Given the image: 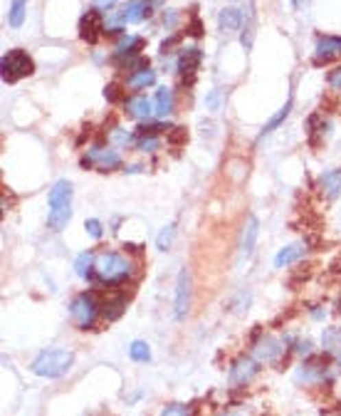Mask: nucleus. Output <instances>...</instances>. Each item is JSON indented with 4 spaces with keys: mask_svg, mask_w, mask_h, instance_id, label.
Segmentation results:
<instances>
[{
    "mask_svg": "<svg viewBox=\"0 0 341 416\" xmlns=\"http://www.w3.org/2000/svg\"><path fill=\"white\" fill-rule=\"evenodd\" d=\"M134 275V263L121 253H99L97 255V265H94V280L102 287H117L124 285L126 280Z\"/></svg>",
    "mask_w": 341,
    "mask_h": 416,
    "instance_id": "nucleus-1",
    "label": "nucleus"
},
{
    "mask_svg": "<svg viewBox=\"0 0 341 416\" xmlns=\"http://www.w3.org/2000/svg\"><path fill=\"white\" fill-rule=\"evenodd\" d=\"M72 196H75V188H72V181L67 179H60L47 193V204H50L47 228L55 230V233L64 230L72 221Z\"/></svg>",
    "mask_w": 341,
    "mask_h": 416,
    "instance_id": "nucleus-2",
    "label": "nucleus"
},
{
    "mask_svg": "<svg viewBox=\"0 0 341 416\" xmlns=\"http://www.w3.org/2000/svg\"><path fill=\"white\" fill-rule=\"evenodd\" d=\"M72 364H75V354L69 352V349L55 347V349H43L32 360L30 369L32 374H38L43 379H60L72 369Z\"/></svg>",
    "mask_w": 341,
    "mask_h": 416,
    "instance_id": "nucleus-3",
    "label": "nucleus"
},
{
    "mask_svg": "<svg viewBox=\"0 0 341 416\" xmlns=\"http://www.w3.org/2000/svg\"><path fill=\"white\" fill-rule=\"evenodd\" d=\"M0 69H3V82L13 85L23 77H30L35 72V63L25 50H8L0 60Z\"/></svg>",
    "mask_w": 341,
    "mask_h": 416,
    "instance_id": "nucleus-4",
    "label": "nucleus"
},
{
    "mask_svg": "<svg viewBox=\"0 0 341 416\" xmlns=\"http://www.w3.org/2000/svg\"><path fill=\"white\" fill-rule=\"evenodd\" d=\"M99 307L102 305H97L92 292H82L69 305V315H72V320H75V325L80 329H92L97 317H99Z\"/></svg>",
    "mask_w": 341,
    "mask_h": 416,
    "instance_id": "nucleus-5",
    "label": "nucleus"
},
{
    "mask_svg": "<svg viewBox=\"0 0 341 416\" xmlns=\"http://www.w3.org/2000/svg\"><path fill=\"white\" fill-rule=\"evenodd\" d=\"M82 166L92 168L97 166L99 171H112V168L121 166V156H119L117 149H106V146H92L87 151V156H82Z\"/></svg>",
    "mask_w": 341,
    "mask_h": 416,
    "instance_id": "nucleus-6",
    "label": "nucleus"
},
{
    "mask_svg": "<svg viewBox=\"0 0 341 416\" xmlns=\"http://www.w3.org/2000/svg\"><path fill=\"white\" fill-rule=\"evenodd\" d=\"M257 372H260L257 360H252V357H248V354H242V357H237V360L233 362V366H230L228 382H230L233 389H237V386L250 384V382L257 377Z\"/></svg>",
    "mask_w": 341,
    "mask_h": 416,
    "instance_id": "nucleus-7",
    "label": "nucleus"
},
{
    "mask_svg": "<svg viewBox=\"0 0 341 416\" xmlns=\"http://www.w3.org/2000/svg\"><path fill=\"white\" fill-rule=\"evenodd\" d=\"M191 298H193L191 270L180 267L178 278H176V320H186L188 310H191Z\"/></svg>",
    "mask_w": 341,
    "mask_h": 416,
    "instance_id": "nucleus-8",
    "label": "nucleus"
},
{
    "mask_svg": "<svg viewBox=\"0 0 341 416\" xmlns=\"http://www.w3.org/2000/svg\"><path fill=\"white\" fill-rule=\"evenodd\" d=\"M102 35H104V20H102L99 10H87L80 18V38L89 45H97Z\"/></svg>",
    "mask_w": 341,
    "mask_h": 416,
    "instance_id": "nucleus-9",
    "label": "nucleus"
},
{
    "mask_svg": "<svg viewBox=\"0 0 341 416\" xmlns=\"http://www.w3.org/2000/svg\"><path fill=\"white\" fill-rule=\"evenodd\" d=\"M336 57H341V38H336V35H324V38L316 40L311 63L327 65L331 63V60H336Z\"/></svg>",
    "mask_w": 341,
    "mask_h": 416,
    "instance_id": "nucleus-10",
    "label": "nucleus"
},
{
    "mask_svg": "<svg viewBox=\"0 0 341 416\" xmlns=\"http://www.w3.org/2000/svg\"><path fill=\"white\" fill-rule=\"evenodd\" d=\"M151 13H154V6L149 0H129L124 10L117 15V20L119 23H141V20L151 18Z\"/></svg>",
    "mask_w": 341,
    "mask_h": 416,
    "instance_id": "nucleus-11",
    "label": "nucleus"
},
{
    "mask_svg": "<svg viewBox=\"0 0 341 416\" xmlns=\"http://www.w3.org/2000/svg\"><path fill=\"white\" fill-rule=\"evenodd\" d=\"M200 63H203V52H200V47H196V45H191V47H183L178 55V63H176V69H178L183 77H196V69L200 67Z\"/></svg>",
    "mask_w": 341,
    "mask_h": 416,
    "instance_id": "nucleus-12",
    "label": "nucleus"
},
{
    "mask_svg": "<svg viewBox=\"0 0 341 416\" xmlns=\"http://www.w3.org/2000/svg\"><path fill=\"white\" fill-rule=\"evenodd\" d=\"M282 352H285L282 342L272 335L262 337V340L255 344V357H257L260 362H277L279 357H282Z\"/></svg>",
    "mask_w": 341,
    "mask_h": 416,
    "instance_id": "nucleus-13",
    "label": "nucleus"
},
{
    "mask_svg": "<svg viewBox=\"0 0 341 416\" xmlns=\"http://www.w3.org/2000/svg\"><path fill=\"white\" fill-rule=\"evenodd\" d=\"M304 255H307V243H304V241L292 243V245H285V248L274 255V267L285 270V267H290V265H294V263L302 261Z\"/></svg>",
    "mask_w": 341,
    "mask_h": 416,
    "instance_id": "nucleus-14",
    "label": "nucleus"
},
{
    "mask_svg": "<svg viewBox=\"0 0 341 416\" xmlns=\"http://www.w3.org/2000/svg\"><path fill=\"white\" fill-rule=\"evenodd\" d=\"M257 236H260V221H257V216L250 213L248 221H245V226H242V236H240V253L245 255V258L252 255Z\"/></svg>",
    "mask_w": 341,
    "mask_h": 416,
    "instance_id": "nucleus-15",
    "label": "nucleus"
},
{
    "mask_svg": "<svg viewBox=\"0 0 341 416\" xmlns=\"http://www.w3.org/2000/svg\"><path fill=\"white\" fill-rule=\"evenodd\" d=\"M124 112L129 114L131 119L143 122V119H149L151 114H154V105H151V100L146 94H134V97H129V100L124 102Z\"/></svg>",
    "mask_w": 341,
    "mask_h": 416,
    "instance_id": "nucleus-16",
    "label": "nucleus"
},
{
    "mask_svg": "<svg viewBox=\"0 0 341 416\" xmlns=\"http://www.w3.org/2000/svg\"><path fill=\"white\" fill-rule=\"evenodd\" d=\"M143 47V38H139V35H121L117 43V52H114V57H117V63H124V60H129V57L139 55V50Z\"/></svg>",
    "mask_w": 341,
    "mask_h": 416,
    "instance_id": "nucleus-17",
    "label": "nucleus"
},
{
    "mask_svg": "<svg viewBox=\"0 0 341 416\" xmlns=\"http://www.w3.org/2000/svg\"><path fill=\"white\" fill-rule=\"evenodd\" d=\"M319 191L327 196V199L334 201L341 193V168H329L319 176Z\"/></svg>",
    "mask_w": 341,
    "mask_h": 416,
    "instance_id": "nucleus-18",
    "label": "nucleus"
},
{
    "mask_svg": "<svg viewBox=\"0 0 341 416\" xmlns=\"http://www.w3.org/2000/svg\"><path fill=\"white\" fill-rule=\"evenodd\" d=\"M217 28H220V32H235L242 28V10H237L235 6H228L220 10V15H217Z\"/></svg>",
    "mask_w": 341,
    "mask_h": 416,
    "instance_id": "nucleus-19",
    "label": "nucleus"
},
{
    "mask_svg": "<svg viewBox=\"0 0 341 416\" xmlns=\"http://www.w3.org/2000/svg\"><path fill=\"white\" fill-rule=\"evenodd\" d=\"M327 369H329L327 364H316L314 360L304 362V364L297 369V374H294V379H297V382H304V384H314V382H322Z\"/></svg>",
    "mask_w": 341,
    "mask_h": 416,
    "instance_id": "nucleus-20",
    "label": "nucleus"
},
{
    "mask_svg": "<svg viewBox=\"0 0 341 416\" xmlns=\"http://www.w3.org/2000/svg\"><path fill=\"white\" fill-rule=\"evenodd\" d=\"M174 112V89L171 87H158L156 89V100H154V114L158 119L171 117Z\"/></svg>",
    "mask_w": 341,
    "mask_h": 416,
    "instance_id": "nucleus-21",
    "label": "nucleus"
},
{
    "mask_svg": "<svg viewBox=\"0 0 341 416\" xmlns=\"http://www.w3.org/2000/svg\"><path fill=\"white\" fill-rule=\"evenodd\" d=\"M126 312V298L124 295H114V298H106L102 305V317L106 322H117L119 317Z\"/></svg>",
    "mask_w": 341,
    "mask_h": 416,
    "instance_id": "nucleus-22",
    "label": "nucleus"
},
{
    "mask_svg": "<svg viewBox=\"0 0 341 416\" xmlns=\"http://www.w3.org/2000/svg\"><path fill=\"white\" fill-rule=\"evenodd\" d=\"M292 107H294V100H292V94H290V100L285 102V107H282V109H279L277 114H272V117H270V122H267V124L262 127V131H260V137H257V142H260V139H265V137H270V134H272L274 129H279V127L285 124V119L290 117Z\"/></svg>",
    "mask_w": 341,
    "mask_h": 416,
    "instance_id": "nucleus-23",
    "label": "nucleus"
},
{
    "mask_svg": "<svg viewBox=\"0 0 341 416\" xmlns=\"http://www.w3.org/2000/svg\"><path fill=\"white\" fill-rule=\"evenodd\" d=\"M94 265H97V253L94 250H84L77 255L75 261V273L82 280H94Z\"/></svg>",
    "mask_w": 341,
    "mask_h": 416,
    "instance_id": "nucleus-24",
    "label": "nucleus"
},
{
    "mask_svg": "<svg viewBox=\"0 0 341 416\" xmlns=\"http://www.w3.org/2000/svg\"><path fill=\"white\" fill-rule=\"evenodd\" d=\"M156 82V72L154 69H139V72H131L126 77V87L134 89V92H141V89L151 87Z\"/></svg>",
    "mask_w": 341,
    "mask_h": 416,
    "instance_id": "nucleus-25",
    "label": "nucleus"
},
{
    "mask_svg": "<svg viewBox=\"0 0 341 416\" xmlns=\"http://www.w3.org/2000/svg\"><path fill=\"white\" fill-rule=\"evenodd\" d=\"M25 10H27V0H13V3H10V10H8V23H10V28H20L25 23Z\"/></svg>",
    "mask_w": 341,
    "mask_h": 416,
    "instance_id": "nucleus-26",
    "label": "nucleus"
},
{
    "mask_svg": "<svg viewBox=\"0 0 341 416\" xmlns=\"http://www.w3.org/2000/svg\"><path fill=\"white\" fill-rule=\"evenodd\" d=\"M322 344L329 354H334L341 349V327H327L322 332Z\"/></svg>",
    "mask_w": 341,
    "mask_h": 416,
    "instance_id": "nucleus-27",
    "label": "nucleus"
},
{
    "mask_svg": "<svg viewBox=\"0 0 341 416\" xmlns=\"http://www.w3.org/2000/svg\"><path fill=\"white\" fill-rule=\"evenodd\" d=\"M129 357L134 362H149L151 360V347L143 340H137L129 344Z\"/></svg>",
    "mask_w": 341,
    "mask_h": 416,
    "instance_id": "nucleus-28",
    "label": "nucleus"
},
{
    "mask_svg": "<svg viewBox=\"0 0 341 416\" xmlns=\"http://www.w3.org/2000/svg\"><path fill=\"white\" fill-rule=\"evenodd\" d=\"M250 303H252V292H250V290H240L235 298L230 300V310H233V312H248Z\"/></svg>",
    "mask_w": 341,
    "mask_h": 416,
    "instance_id": "nucleus-29",
    "label": "nucleus"
},
{
    "mask_svg": "<svg viewBox=\"0 0 341 416\" xmlns=\"http://www.w3.org/2000/svg\"><path fill=\"white\" fill-rule=\"evenodd\" d=\"M174 238H176V226L174 223H168L166 228L156 236V248L158 250H168L171 245H174Z\"/></svg>",
    "mask_w": 341,
    "mask_h": 416,
    "instance_id": "nucleus-30",
    "label": "nucleus"
},
{
    "mask_svg": "<svg viewBox=\"0 0 341 416\" xmlns=\"http://www.w3.org/2000/svg\"><path fill=\"white\" fill-rule=\"evenodd\" d=\"M112 142L117 144L119 149H129L131 144H134V134L126 129H121V127H117V129L112 131Z\"/></svg>",
    "mask_w": 341,
    "mask_h": 416,
    "instance_id": "nucleus-31",
    "label": "nucleus"
},
{
    "mask_svg": "<svg viewBox=\"0 0 341 416\" xmlns=\"http://www.w3.org/2000/svg\"><path fill=\"white\" fill-rule=\"evenodd\" d=\"M223 102H225V94H223V89H211V92L205 94V107L211 109V112H217L220 107H223Z\"/></svg>",
    "mask_w": 341,
    "mask_h": 416,
    "instance_id": "nucleus-32",
    "label": "nucleus"
},
{
    "mask_svg": "<svg viewBox=\"0 0 341 416\" xmlns=\"http://www.w3.org/2000/svg\"><path fill=\"white\" fill-rule=\"evenodd\" d=\"M166 139H168L171 146H180V144L188 142V131L183 129V127H171V131L166 134Z\"/></svg>",
    "mask_w": 341,
    "mask_h": 416,
    "instance_id": "nucleus-33",
    "label": "nucleus"
},
{
    "mask_svg": "<svg viewBox=\"0 0 341 416\" xmlns=\"http://www.w3.org/2000/svg\"><path fill=\"white\" fill-rule=\"evenodd\" d=\"M171 131V127L168 124H163V122H154V124H141L139 127V137H156V134H158V131Z\"/></svg>",
    "mask_w": 341,
    "mask_h": 416,
    "instance_id": "nucleus-34",
    "label": "nucleus"
},
{
    "mask_svg": "<svg viewBox=\"0 0 341 416\" xmlns=\"http://www.w3.org/2000/svg\"><path fill=\"white\" fill-rule=\"evenodd\" d=\"M137 146H139V151H143V154H154V151H158V146H161V139L158 137H141Z\"/></svg>",
    "mask_w": 341,
    "mask_h": 416,
    "instance_id": "nucleus-35",
    "label": "nucleus"
},
{
    "mask_svg": "<svg viewBox=\"0 0 341 416\" xmlns=\"http://www.w3.org/2000/svg\"><path fill=\"white\" fill-rule=\"evenodd\" d=\"M84 230H87L94 241H99V238L104 236V228H102L99 218H87V221H84Z\"/></svg>",
    "mask_w": 341,
    "mask_h": 416,
    "instance_id": "nucleus-36",
    "label": "nucleus"
},
{
    "mask_svg": "<svg viewBox=\"0 0 341 416\" xmlns=\"http://www.w3.org/2000/svg\"><path fill=\"white\" fill-rule=\"evenodd\" d=\"M121 97H124V92H121V87L119 85H106V89H104V100L106 102H112V105H117V102H121Z\"/></svg>",
    "mask_w": 341,
    "mask_h": 416,
    "instance_id": "nucleus-37",
    "label": "nucleus"
},
{
    "mask_svg": "<svg viewBox=\"0 0 341 416\" xmlns=\"http://www.w3.org/2000/svg\"><path fill=\"white\" fill-rule=\"evenodd\" d=\"M158 416H188V406H183V404H168V406H163Z\"/></svg>",
    "mask_w": 341,
    "mask_h": 416,
    "instance_id": "nucleus-38",
    "label": "nucleus"
},
{
    "mask_svg": "<svg viewBox=\"0 0 341 416\" xmlns=\"http://www.w3.org/2000/svg\"><path fill=\"white\" fill-rule=\"evenodd\" d=\"M186 32L191 35V38H200V35H203V23H200L198 15H193L191 18V23L186 25Z\"/></svg>",
    "mask_w": 341,
    "mask_h": 416,
    "instance_id": "nucleus-39",
    "label": "nucleus"
},
{
    "mask_svg": "<svg viewBox=\"0 0 341 416\" xmlns=\"http://www.w3.org/2000/svg\"><path fill=\"white\" fill-rule=\"evenodd\" d=\"M327 82H329V87L331 89H339L341 92V67L331 69V72L327 75Z\"/></svg>",
    "mask_w": 341,
    "mask_h": 416,
    "instance_id": "nucleus-40",
    "label": "nucleus"
},
{
    "mask_svg": "<svg viewBox=\"0 0 341 416\" xmlns=\"http://www.w3.org/2000/svg\"><path fill=\"white\" fill-rule=\"evenodd\" d=\"M176 23H178V13H176V10H168V13H163V28H166V30H171Z\"/></svg>",
    "mask_w": 341,
    "mask_h": 416,
    "instance_id": "nucleus-41",
    "label": "nucleus"
},
{
    "mask_svg": "<svg viewBox=\"0 0 341 416\" xmlns=\"http://www.w3.org/2000/svg\"><path fill=\"white\" fill-rule=\"evenodd\" d=\"M178 43H180V35H171V38L163 40V43H161V52L166 55V52H171V47H176Z\"/></svg>",
    "mask_w": 341,
    "mask_h": 416,
    "instance_id": "nucleus-42",
    "label": "nucleus"
},
{
    "mask_svg": "<svg viewBox=\"0 0 341 416\" xmlns=\"http://www.w3.org/2000/svg\"><path fill=\"white\" fill-rule=\"evenodd\" d=\"M297 352L304 354V357H309V354H311V342H309V340L299 342V344H297Z\"/></svg>",
    "mask_w": 341,
    "mask_h": 416,
    "instance_id": "nucleus-43",
    "label": "nucleus"
},
{
    "mask_svg": "<svg viewBox=\"0 0 341 416\" xmlns=\"http://www.w3.org/2000/svg\"><path fill=\"white\" fill-rule=\"evenodd\" d=\"M92 3H94L97 8H102V10H109V8L117 6V0H92Z\"/></svg>",
    "mask_w": 341,
    "mask_h": 416,
    "instance_id": "nucleus-44",
    "label": "nucleus"
},
{
    "mask_svg": "<svg viewBox=\"0 0 341 416\" xmlns=\"http://www.w3.org/2000/svg\"><path fill=\"white\" fill-rule=\"evenodd\" d=\"M292 6H294V10H299L304 6V0H292Z\"/></svg>",
    "mask_w": 341,
    "mask_h": 416,
    "instance_id": "nucleus-45",
    "label": "nucleus"
},
{
    "mask_svg": "<svg viewBox=\"0 0 341 416\" xmlns=\"http://www.w3.org/2000/svg\"><path fill=\"white\" fill-rule=\"evenodd\" d=\"M311 317H314V320H322V310H311Z\"/></svg>",
    "mask_w": 341,
    "mask_h": 416,
    "instance_id": "nucleus-46",
    "label": "nucleus"
},
{
    "mask_svg": "<svg viewBox=\"0 0 341 416\" xmlns=\"http://www.w3.org/2000/svg\"><path fill=\"white\" fill-rule=\"evenodd\" d=\"M225 416H240V414H225Z\"/></svg>",
    "mask_w": 341,
    "mask_h": 416,
    "instance_id": "nucleus-47",
    "label": "nucleus"
}]
</instances>
